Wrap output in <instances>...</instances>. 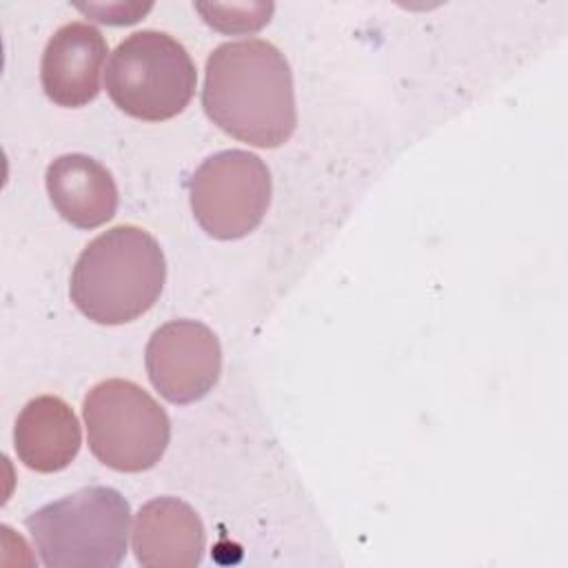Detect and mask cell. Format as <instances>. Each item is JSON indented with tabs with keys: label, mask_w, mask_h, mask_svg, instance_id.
I'll return each mask as SVG.
<instances>
[{
	"label": "cell",
	"mask_w": 568,
	"mask_h": 568,
	"mask_svg": "<svg viewBox=\"0 0 568 568\" xmlns=\"http://www.w3.org/2000/svg\"><path fill=\"white\" fill-rule=\"evenodd\" d=\"M36 550L49 568H115L126 557L129 501L111 486H87L27 519Z\"/></svg>",
	"instance_id": "cell-3"
},
{
	"label": "cell",
	"mask_w": 568,
	"mask_h": 568,
	"mask_svg": "<svg viewBox=\"0 0 568 568\" xmlns=\"http://www.w3.org/2000/svg\"><path fill=\"white\" fill-rule=\"evenodd\" d=\"M80 444V422L62 397H33L16 419V455L36 473H58L67 468L75 459Z\"/></svg>",
	"instance_id": "cell-11"
},
{
	"label": "cell",
	"mask_w": 568,
	"mask_h": 568,
	"mask_svg": "<svg viewBox=\"0 0 568 568\" xmlns=\"http://www.w3.org/2000/svg\"><path fill=\"white\" fill-rule=\"evenodd\" d=\"M144 364L153 388L171 404L202 399L220 379L222 346L197 320H171L149 339Z\"/></svg>",
	"instance_id": "cell-7"
},
{
	"label": "cell",
	"mask_w": 568,
	"mask_h": 568,
	"mask_svg": "<svg viewBox=\"0 0 568 568\" xmlns=\"http://www.w3.org/2000/svg\"><path fill=\"white\" fill-rule=\"evenodd\" d=\"M166 262L158 240L120 224L91 240L71 271L69 295L95 324L120 326L142 317L160 297Z\"/></svg>",
	"instance_id": "cell-2"
},
{
	"label": "cell",
	"mask_w": 568,
	"mask_h": 568,
	"mask_svg": "<svg viewBox=\"0 0 568 568\" xmlns=\"http://www.w3.org/2000/svg\"><path fill=\"white\" fill-rule=\"evenodd\" d=\"M93 457L120 473L153 468L171 439L166 410L131 379H102L82 404Z\"/></svg>",
	"instance_id": "cell-5"
},
{
	"label": "cell",
	"mask_w": 568,
	"mask_h": 568,
	"mask_svg": "<svg viewBox=\"0 0 568 568\" xmlns=\"http://www.w3.org/2000/svg\"><path fill=\"white\" fill-rule=\"evenodd\" d=\"M106 40L89 22H67L47 42L40 82L47 98L64 109L89 104L100 93Z\"/></svg>",
	"instance_id": "cell-8"
},
{
	"label": "cell",
	"mask_w": 568,
	"mask_h": 568,
	"mask_svg": "<svg viewBox=\"0 0 568 568\" xmlns=\"http://www.w3.org/2000/svg\"><path fill=\"white\" fill-rule=\"evenodd\" d=\"M271 173L244 149L206 158L189 180L195 222L215 240H240L255 231L271 204Z\"/></svg>",
	"instance_id": "cell-6"
},
{
	"label": "cell",
	"mask_w": 568,
	"mask_h": 568,
	"mask_svg": "<svg viewBox=\"0 0 568 568\" xmlns=\"http://www.w3.org/2000/svg\"><path fill=\"white\" fill-rule=\"evenodd\" d=\"M197 84L189 51L169 33L142 29L126 36L104 71L113 104L144 122H162L182 113Z\"/></svg>",
	"instance_id": "cell-4"
},
{
	"label": "cell",
	"mask_w": 568,
	"mask_h": 568,
	"mask_svg": "<svg viewBox=\"0 0 568 568\" xmlns=\"http://www.w3.org/2000/svg\"><path fill=\"white\" fill-rule=\"evenodd\" d=\"M53 209L75 229H95L109 222L118 209L113 175L84 153L55 158L44 173Z\"/></svg>",
	"instance_id": "cell-10"
},
{
	"label": "cell",
	"mask_w": 568,
	"mask_h": 568,
	"mask_svg": "<svg viewBox=\"0 0 568 568\" xmlns=\"http://www.w3.org/2000/svg\"><path fill=\"white\" fill-rule=\"evenodd\" d=\"M202 106L226 135L260 149L282 146L297 126L288 60L260 38L222 42L206 58Z\"/></svg>",
	"instance_id": "cell-1"
},
{
	"label": "cell",
	"mask_w": 568,
	"mask_h": 568,
	"mask_svg": "<svg viewBox=\"0 0 568 568\" xmlns=\"http://www.w3.org/2000/svg\"><path fill=\"white\" fill-rule=\"evenodd\" d=\"M206 532L197 513L178 497L146 501L133 526V552L144 568H195L202 564Z\"/></svg>",
	"instance_id": "cell-9"
}]
</instances>
